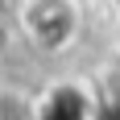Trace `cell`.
I'll use <instances>...</instances> for the list:
<instances>
[{
	"label": "cell",
	"mask_w": 120,
	"mask_h": 120,
	"mask_svg": "<svg viewBox=\"0 0 120 120\" xmlns=\"http://www.w3.org/2000/svg\"><path fill=\"white\" fill-rule=\"evenodd\" d=\"M21 25L29 41L41 50H62L79 33V4L75 0H25Z\"/></svg>",
	"instance_id": "cell-1"
}]
</instances>
